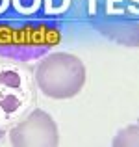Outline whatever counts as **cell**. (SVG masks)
Segmentation results:
<instances>
[{"instance_id": "3", "label": "cell", "mask_w": 139, "mask_h": 147, "mask_svg": "<svg viewBox=\"0 0 139 147\" xmlns=\"http://www.w3.org/2000/svg\"><path fill=\"white\" fill-rule=\"evenodd\" d=\"M33 78L46 97L71 99L78 95L86 84V67L74 54L52 52L35 65Z\"/></svg>"}, {"instance_id": "1", "label": "cell", "mask_w": 139, "mask_h": 147, "mask_svg": "<svg viewBox=\"0 0 139 147\" xmlns=\"http://www.w3.org/2000/svg\"><path fill=\"white\" fill-rule=\"evenodd\" d=\"M61 41V22L56 15H4L0 17V56L30 61L45 56Z\"/></svg>"}, {"instance_id": "2", "label": "cell", "mask_w": 139, "mask_h": 147, "mask_svg": "<svg viewBox=\"0 0 139 147\" xmlns=\"http://www.w3.org/2000/svg\"><path fill=\"white\" fill-rule=\"evenodd\" d=\"M37 102L35 78L22 61L0 60V138L6 136Z\"/></svg>"}, {"instance_id": "6", "label": "cell", "mask_w": 139, "mask_h": 147, "mask_svg": "<svg viewBox=\"0 0 139 147\" xmlns=\"http://www.w3.org/2000/svg\"><path fill=\"white\" fill-rule=\"evenodd\" d=\"M45 13H50L46 0H0V17H4V15H45Z\"/></svg>"}, {"instance_id": "7", "label": "cell", "mask_w": 139, "mask_h": 147, "mask_svg": "<svg viewBox=\"0 0 139 147\" xmlns=\"http://www.w3.org/2000/svg\"><path fill=\"white\" fill-rule=\"evenodd\" d=\"M111 144L113 147H139V125H130L119 130Z\"/></svg>"}, {"instance_id": "4", "label": "cell", "mask_w": 139, "mask_h": 147, "mask_svg": "<svg viewBox=\"0 0 139 147\" xmlns=\"http://www.w3.org/2000/svg\"><path fill=\"white\" fill-rule=\"evenodd\" d=\"M7 134L15 147H56L59 144L56 121L41 108H33Z\"/></svg>"}, {"instance_id": "5", "label": "cell", "mask_w": 139, "mask_h": 147, "mask_svg": "<svg viewBox=\"0 0 139 147\" xmlns=\"http://www.w3.org/2000/svg\"><path fill=\"white\" fill-rule=\"evenodd\" d=\"M104 21H95V26L98 28L100 34L108 36L110 39L122 43L126 47H137L139 45V24L134 19L126 17L121 13H106L102 15Z\"/></svg>"}]
</instances>
